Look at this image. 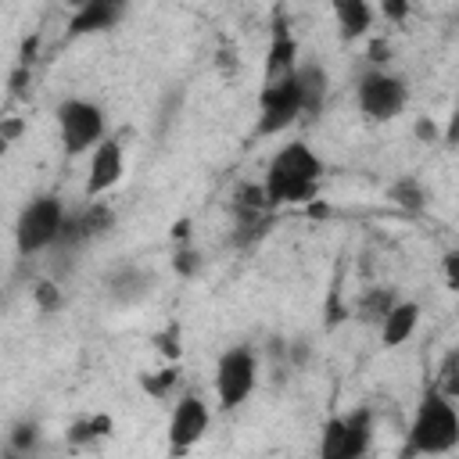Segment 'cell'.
<instances>
[{"label": "cell", "mask_w": 459, "mask_h": 459, "mask_svg": "<svg viewBox=\"0 0 459 459\" xmlns=\"http://www.w3.org/2000/svg\"><path fill=\"white\" fill-rule=\"evenodd\" d=\"M319 179H323V158H319L308 143L290 140V143H283V147L269 158L262 190H265L269 208H280V204H305V201L316 197Z\"/></svg>", "instance_id": "cell-1"}, {"label": "cell", "mask_w": 459, "mask_h": 459, "mask_svg": "<svg viewBox=\"0 0 459 459\" xmlns=\"http://www.w3.org/2000/svg\"><path fill=\"white\" fill-rule=\"evenodd\" d=\"M459 445V412L455 402L445 398L434 384L423 391L409 434H405V448L402 459H420V455H445Z\"/></svg>", "instance_id": "cell-2"}, {"label": "cell", "mask_w": 459, "mask_h": 459, "mask_svg": "<svg viewBox=\"0 0 459 459\" xmlns=\"http://www.w3.org/2000/svg\"><path fill=\"white\" fill-rule=\"evenodd\" d=\"M68 208L57 194H36L25 201V208L18 212V222H14V247L22 258L29 255H39L47 247H54V237L65 222Z\"/></svg>", "instance_id": "cell-3"}, {"label": "cell", "mask_w": 459, "mask_h": 459, "mask_svg": "<svg viewBox=\"0 0 459 459\" xmlns=\"http://www.w3.org/2000/svg\"><path fill=\"white\" fill-rule=\"evenodd\" d=\"M369 445H373V409L355 405L323 423L319 459H366Z\"/></svg>", "instance_id": "cell-4"}, {"label": "cell", "mask_w": 459, "mask_h": 459, "mask_svg": "<svg viewBox=\"0 0 459 459\" xmlns=\"http://www.w3.org/2000/svg\"><path fill=\"white\" fill-rule=\"evenodd\" d=\"M54 115H57V133H61V143H65L68 158H79V154L93 151L108 136V122H104L100 104H93L86 97L61 100Z\"/></svg>", "instance_id": "cell-5"}, {"label": "cell", "mask_w": 459, "mask_h": 459, "mask_svg": "<svg viewBox=\"0 0 459 459\" xmlns=\"http://www.w3.org/2000/svg\"><path fill=\"white\" fill-rule=\"evenodd\" d=\"M258 380V359L247 344H233L215 362V402L222 412L240 409Z\"/></svg>", "instance_id": "cell-6"}, {"label": "cell", "mask_w": 459, "mask_h": 459, "mask_svg": "<svg viewBox=\"0 0 459 459\" xmlns=\"http://www.w3.org/2000/svg\"><path fill=\"white\" fill-rule=\"evenodd\" d=\"M355 100H359V111L373 122H391L405 111L409 104V82L394 72H384V68H369L359 86H355Z\"/></svg>", "instance_id": "cell-7"}, {"label": "cell", "mask_w": 459, "mask_h": 459, "mask_svg": "<svg viewBox=\"0 0 459 459\" xmlns=\"http://www.w3.org/2000/svg\"><path fill=\"white\" fill-rule=\"evenodd\" d=\"M294 122H301V97H298V82L294 75L265 82L258 93V136H276L287 133Z\"/></svg>", "instance_id": "cell-8"}, {"label": "cell", "mask_w": 459, "mask_h": 459, "mask_svg": "<svg viewBox=\"0 0 459 459\" xmlns=\"http://www.w3.org/2000/svg\"><path fill=\"white\" fill-rule=\"evenodd\" d=\"M208 427H212V405L194 391L179 394L169 416V452L172 455L190 452L208 434Z\"/></svg>", "instance_id": "cell-9"}, {"label": "cell", "mask_w": 459, "mask_h": 459, "mask_svg": "<svg viewBox=\"0 0 459 459\" xmlns=\"http://www.w3.org/2000/svg\"><path fill=\"white\" fill-rule=\"evenodd\" d=\"M126 172V147L118 136H104L93 151H90V169H86V197L97 201L100 194L115 190L118 179Z\"/></svg>", "instance_id": "cell-10"}, {"label": "cell", "mask_w": 459, "mask_h": 459, "mask_svg": "<svg viewBox=\"0 0 459 459\" xmlns=\"http://www.w3.org/2000/svg\"><path fill=\"white\" fill-rule=\"evenodd\" d=\"M294 68H298V39L290 32V22L283 14H276L269 50H265V82L287 79V75H294Z\"/></svg>", "instance_id": "cell-11"}, {"label": "cell", "mask_w": 459, "mask_h": 459, "mask_svg": "<svg viewBox=\"0 0 459 459\" xmlns=\"http://www.w3.org/2000/svg\"><path fill=\"white\" fill-rule=\"evenodd\" d=\"M122 14H126V4H115V0H90V4L75 7V14H72L65 36L75 39V36L108 32V29H115V25L122 22Z\"/></svg>", "instance_id": "cell-12"}, {"label": "cell", "mask_w": 459, "mask_h": 459, "mask_svg": "<svg viewBox=\"0 0 459 459\" xmlns=\"http://www.w3.org/2000/svg\"><path fill=\"white\" fill-rule=\"evenodd\" d=\"M294 82H298V97H301V118L319 115L330 97V72L319 61H298Z\"/></svg>", "instance_id": "cell-13"}, {"label": "cell", "mask_w": 459, "mask_h": 459, "mask_svg": "<svg viewBox=\"0 0 459 459\" xmlns=\"http://www.w3.org/2000/svg\"><path fill=\"white\" fill-rule=\"evenodd\" d=\"M416 323H420V301L398 298L394 308L380 319V341H384V348H398V344H405V341L416 333Z\"/></svg>", "instance_id": "cell-14"}, {"label": "cell", "mask_w": 459, "mask_h": 459, "mask_svg": "<svg viewBox=\"0 0 459 459\" xmlns=\"http://www.w3.org/2000/svg\"><path fill=\"white\" fill-rule=\"evenodd\" d=\"M333 18H337L341 39L351 43V39H359V36H366V32L373 29L377 11H373L366 0H337V4H333Z\"/></svg>", "instance_id": "cell-15"}, {"label": "cell", "mask_w": 459, "mask_h": 459, "mask_svg": "<svg viewBox=\"0 0 459 459\" xmlns=\"http://www.w3.org/2000/svg\"><path fill=\"white\" fill-rule=\"evenodd\" d=\"M151 273H143L140 265H122V269H115L111 276H108V294L118 301V305H133V301H140L147 290H151Z\"/></svg>", "instance_id": "cell-16"}, {"label": "cell", "mask_w": 459, "mask_h": 459, "mask_svg": "<svg viewBox=\"0 0 459 459\" xmlns=\"http://www.w3.org/2000/svg\"><path fill=\"white\" fill-rule=\"evenodd\" d=\"M111 430H115V420L108 412H90V416H79L75 423H68L65 445L68 448H93L97 441L111 437Z\"/></svg>", "instance_id": "cell-17"}, {"label": "cell", "mask_w": 459, "mask_h": 459, "mask_svg": "<svg viewBox=\"0 0 459 459\" xmlns=\"http://www.w3.org/2000/svg\"><path fill=\"white\" fill-rule=\"evenodd\" d=\"M75 222H79L82 240L90 244V240L104 237V233L115 226V212H111L104 201H86V208H79V212H75Z\"/></svg>", "instance_id": "cell-18"}, {"label": "cell", "mask_w": 459, "mask_h": 459, "mask_svg": "<svg viewBox=\"0 0 459 459\" xmlns=\"http://www.w3.org/2000/svg\"><path fill=\"white\" fill-rule=\"evenodd\" d=\"M7 448L18 452V455H32L39 459V448H43V427L36 420H18L11 430H7Z\"/></svg>", "instance_id": "cell-19"}, {"label": "cell", "mask_w": 459, "mask_h": 459, "mask_svg": "<svg viewBox=\"0 0 459 459\" xmlns=\"http://www.w3.org/2000/svg\"><path fill=\"white\" fill-rule=\"evenodd\" d=\"M394 301H398V294L391 290V287H369L362 298H359V319L362 323H380L391 308H394Z\"/></svg>", "instance_id": "cell-20"}, {"label": "cell", "mask_w": 459, "mask_h": 459, "mask_svg": "<svg viewBox=\"0 0 459 459\" xmlns=\"http://www.w3.org/2000/svg\"><path fill=\"white\" fill-rule=\"evenodd\" d=\"M387 197H391L398 208H405V212H423L427 190H423V183H420V179H412V176H402V179H394V183H391Z\"/></svg>", "instance_id": "cell-21"}, {"label": "cell", "mask_w": 459, "mask_h": 459, "mask_svg": "<svg viewBox=\"0 0 459 459\" xmlns=\"http://www.w3.org/2000/svg\"><path fill=\"white\" fill-rule=\"evenodd\" d=\"M176 384H179V362H169V366H161V369L140 377L143 394H151V398H158V402L169 398V394L176 391Z\"/></svg>", "instance_id": "cell-22"}, {"label": "cell", "mask_w": 459, "mask_h": 459, "mask_svg": "<svg viewBox=\"0 0 459 459\" xmlns=\"http://www.w3.org/2000/svg\"><path fill=\"white\" fill-rule=\"evenodd\" d=\"M434 387H437L445 398H452V402L459 398V348H448V351H445Z\"/></svg>", "instance_id": "cell-23"}, {"label": "cell", "mask_w": 459, "mask_h": 459, "mask_svg": "<svg viewBox=\"0 0 459 459\" xmlns=\"http://www.w3.org/2000/svg\"><path fill=\"white\" fill-rule=\"evenodd\" d=\"M32 301L39 312H57L65 305V290H61V280H36L32 283Z\"/></svg>", "instance_id": "cell-24"}, {"label": "cell", "mask_w": 459, "mask_h": 459, "mask_svg": "<svg viewBox=\"0 0 459 459\" xmlns=\"http://www.w3.org/2000/svg\"><path fill=\"white\" fill-rule=\"evenodd\" d=\"M154 348H158L169 362H179V351H183V348H179V323H169V326L154 337Z\"/></svg>", "instance_id": "cell-25"}, {"label": "cell", "mask_w": 459, "mask_h": 459, "mask_svg": "<svg viewBox=\"0 0 459 459\" xmlns=\"http://www.w3.org/2000/svg\"><path fill=\"white\" fill-rule=\"evenodd\" d=\"M380 18H387V22H394V25H402L409 14H412V4L409 0H380L377 7H373Z\"/></svg>", "instance_id": "cell-26"}, {"label": "cell", "mask_w": 459, "mask_h": 459, "mask_svg": "<svg viewBox=\"0 0 459 459\" xmlns=\"http://www.w3.org/2000/svg\"><path fill=\"white\" fill-rule=\"evenodd\" d=\"M172 269H176L179 276H194V273L201 269V255H197L194 247H186V244H183V247L172 255Z\"/></svg>", "instance_id": "cell-27"}, {"label": "cell", "mask_w": 459, "mask_h": 459, "mask_svg": "<svg viewBox=\"0 0 459 459\" xmlns=\"http://www.w3.org/2000/svg\"><path fill=\"white\" fill-rule=\"evenodd\" d=\"M412 133H416V140H420V143H437V140H441L437 122H434V118H427V115H423V118H416Z\"/></svg>", "instance_id": "cell-28"}, {"label": "cell", "mask_w": 459, "mask_h": 459, "mask_svg": "<svg viewBox=\"0 0 459 459\" xmlns=\"http://www.w3.org/2000/svg\"><path fill=\"white\" fill-rule=\"evenodd\" d=\"M22 133H25V118H0V136L7 143H18Z\"/></svg>", "instance_id": "cell-29"}, {"label": "cell", "mask_w": 459, "mask_h": 459, "mask_svg": "<svg viewBox=\"0 0 459 459\" xmlns=\"http://www.w3.org/2000/svg\"><path fill=\"white\" fill-rule=\"evenodd\" d=\"M366 54H369V61H373V65L380 68V65L387 61L391 47H387V39H384V36H373V39H369V50H366Z\"/></svg>", "instance_id": "cell-30"}, {"label": "cell", "mask_w": 459, "mask_h": 459, "mask_svg": "<svg viewBox=\"0 0 459 459\" xmlns=\"http://www.w3.org/2000/svg\"><path fill=\"white\" fill-rule=\"evenodd\" d=\"M445 280H448V290L459 287V251H448L445 255Z\"/></svg>", "instance_id": "cell-31"}, {"label": "cell", "mask_w": 459, "mask_h": 459, "mask_svg": "<svg viewBox=\"0 0 459 459\" xmlns=\"http://www.w3.org/2000/svg\"><path fill=\"white\" fill-rule=\"evenodd\" d=\"M25 82H29V68H14V75H11V93L14 97H25Z\"/></svg>", "instance_id": "cell-32"}, {"label": "cell", "mask_w": 459, "mask_h": 459, "mask_svg": "<svg viewBox=\"0 0 459 459\" xmlns=\"http://www.w3.org/2000/svg\"><path fill=\"white\" fill-rule=\"evenodd\" d=\"M237 65H240V61H237V50H233V47H222V50H219V68H222V72H237Z\"/></svg>", "instance_id": "cell-33"}, {"label": "cell", "mask_w": 459, "mask_h": 459, "mask_svg": "<svg viewBox=\"0 0 459 459\" xmlns=\"http://www.w3.org/2000/svg\"><path fill=\"white\" fill-rule=\"evenodd\" d=\"M172 233H176V240H183V244H186V237H190V222H186V219H179Z\"/></svg>", "instance_id": "cell-34"}, {"label": "cell", "mask_w": 459, "mask_h": 459, "mask_svg": "<svg viewBox=\"0 0 459 459\" xmlns=\"http://www.w3.org/2000/svg\"><path fill=\"white\" fill-rule=\"evenodd\" d=\"M0 459H32V455H18V452H11V448L4 445V448H0Z\"/></svg>", "instance_id": "cell-35"}, {"label": "cell", "mask_w": 459, "mask_h": 459, "mask_svg": "<svg viewBox=\"0 0 459 459\" xmlns=\"http://www.w3.org/2000/svg\"><path fill=\"white\" fill-rule=\"evenodd\" d=\"M7 147H11V143H7V140H4V136H0V154H4V151H7Z\"/></svg>", "instance_id": "cell-36"}]
</instances>
